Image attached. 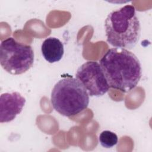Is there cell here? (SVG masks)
<instances>
[{"label": "cell", "mask_w": 152, "mask_h": 152, "mask_svg": "<svg viewBox=\"0 0 152 152\" xmlns=\"http://www.w3.org/2000/svg\"><path fill=\"white\" fill-rule=\"evenodd\" d=\"M109 87L127 93L139 83L142 69L136 55L121 48L109 49L100 60Z\"/></svg>", "instance_id": "1"}, {"label": "cell", "mask_w": 152, "mask_h": 152, "mask_svg": "<svg viewBox=\"0 0 152 152\" xmlns=\"http://www.w3.org/2000/svg\"><path fill=\"white\" fill-rule=\"evenodd\" d=\"M104 27L107 42L115 48H133L141 34L140 23L131 5L111 11L105 20Z\"/></svg>", "instance_id": "2"}, {"label": "cell", "mask_w": 152, "mask_h": 152, "mask_svg": "<svg viewBox=\"0 0 152 152\" xmlns=\"http://www.w3.org/2000/svg\"><path fill=\"white\" fill-rule=\"evenodd\" d=\"M50 102L53 109L59 114L70 117L87 107L89 95L77 78L66 77L60 80L54 86Z\"/></svg>", "instance_id": "3"}, {"label": "cell", "mask_w": 152, "mask_h": 152, "mask_svg": "<svg viewBox=\"0 0 152 152\" xmlns=\"http://www.w3.org/2000/svg\"><path fill=\"white\" fill-rule=\"evenodd\" d=\"M0 63L8 73L22 74L33 66V50L31 46L18 42L13 37H8L0 45Z\"/></svg>", "instance_id": "4"}, {"label": "cell", "mask_w": 152, "mask_h": 152, "mask_svg": "<svg viewBox=\"0 0 152 152\" xmlns=\"http://www.w3.org/2000/svg\"><path fill=\"white\" fill-rule=\"evenodd\" d=\"M75 76L90 96H102L110 88L101 66L97 62H86L78 68Z\"/></svg>", "instance_id": "5"}, {"label": "cell", "mask_w": 152, "mask_h": 152, "mask_svg": "<svg viewBox=\"0 0 152 152\" xmlns=\"http://www.w3.org/2000/svg\"><path fill=\"white\" fill-rule=\"evenodd\" d=\"M26 99L18 92L5 93L0 96V122L14 120L23 110Z\"/></svg>", "instance_id": "6"}, {"label": "cell", "mask_w": 152, "mask_h": 152, "mask_svg": "<svg viewBox=\"0 0 152 152\" xmlns=\"http://www.w3.org/2000/svg\"><path fill=\"white\" fill-rule=\"evenodd\" d=\"M41 50L44 58L49 63L59 61L64 53L63 43L53 37H48L43 42Z\"/></svg>", "instance_id": "7"}, {"label": "cell", "mask_w": 152, "mask_h": 152, "mask_svg": "<svg viewBox=\"0 0 152 152\" xmlns=\"http://www.w3.org/2000/svg\"><path fill=\"white\" fill-rule=\"evenodd\" d=\"M99 140L102 147L109 148L113 147L118 143V138L115 133L110 131L105 130L100 134Z\"/></svg>", "instance_id": "8"}]
</instances>
